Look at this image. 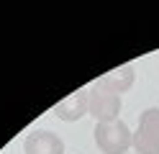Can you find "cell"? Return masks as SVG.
Listing matches in <instances>:
<instances>
[{
  "instance_id": "6",
  "label": "cell",
  "mask_w": 159,
  "mask_h": 154,
  "mask_svg": "<svg viewBox=\"0 0 159 154\" xmlns=\"http://www.w3.org/2000/svg\"><path fill=\"white\" fill-rule=\"evenodd\" d=\"M134 77H136V72H134V64H121V67H116L111 72H105V75L100 77V82L105 87H111L113 92H126V90H131L134 85Z\"/></svg>"
},
{
  "instance_id": "5",
  "label": "cell",
  "mask_w": 159,
  "mask_h": 154,
  "mask_svg": "<svg viewBox=\"0 0 159 154\" xmlns=\"http://www.w3.org/2000/svg\"><path fill=\"white\" fill-rule=\"evenodd\" d=\"M23 152L26 154H64V141L54 131L39 128V131H31L26 136Z\"/></svg>"
},
{
  "instance_id": "2",
  "label": "cell",
  "mask_w": 159,
  "mask_h": 154,
  "mask_svg": "<svg viewBox=\"0 0 159 154\" xmlns=\"http://www.w3.org/2000/svg\"><path fill=\"white\" fill-rule=\"evenodd\" d=\"M90 116L98 123L105 121H118V113H121V95L113 92L111 87H105L100 80H95L90 85Z\"/></svg>"
},
{
  "instance_id": "1",
  "label": "cell",
  "mask_w": 159,
  "mask_h": 154,
  "mask_svg": "<svg viewBox=\"0 0 159 154\" xmlns=\"http://www.w3.org/2000/svg\"><path fill=\"white\" fill-rule=\"evenodd\" d=\"M95 144L105 154H126L134 147V133L126 123L118 121H105L95 126Z\"/></svg>"
},
{
  "instance_id": "4",
  "label": "cell",
  "mask_w": 159,
  "mask_h": 154,
  "mask_svg": "<svg viewBox=\"0 0 159 154\" xmlns=\"http://www.w3.org/2000/svg\"><path fill=\"white\" fill-rule=\"evenodd\" d=\"M87 110H90V87H82L72 95H67L64 100H59L54 105V116L59 121L72 123V121H80Z\"/></svg>"
},
{
  "instance_id": "3",
  "label": "cell",
  "mask_w": 159,
  "mask_h": 154,
  "mask_svg": "<svg viewBox=\"0 0 159 154\" xmlns=\"http://www.w3.org/2000/svg\"><path fill=\"white\" fill-rule=\"evenodd\" d=\"M136 154H159V108H146L134 133Z\"/></svg>"
}]
</instances>
